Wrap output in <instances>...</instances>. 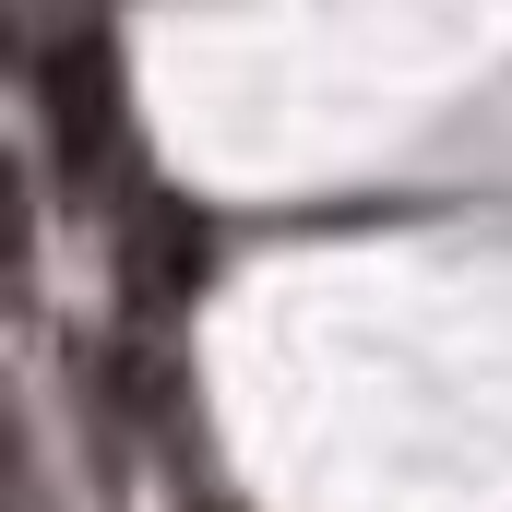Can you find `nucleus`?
<instances>
[]
</instances>
